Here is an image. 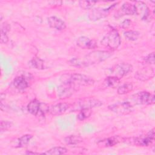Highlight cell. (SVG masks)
I'll list each match as a JSON object with an SVG mask.
<instances>
[{
    "label": "cell",
    "instance_id": "1",
    "mask_svg": "<svg viewBox=\"0 0 155 155\" xmlns=\"http://www.w3.org/2000/svg\"><path fill=\"white\" fill-rule=\"evenodd\" d=\"M111 55V52L108 51H93L84 56L82 59L73 58L71 59L69 64L78 67H87L103 62L108 59Z\"/></svg>",
    "mask_w": 155,
    "mask_h": 155
},
{
    "label": "cell",
    "instance_id": "2",
    "mask_svg": "<svg viewBox=\"0 0 155 155\" xmlns=\"http://www.w3.org/2000/svg\"><path fill=\"white\" fill-rule=\"evenodd\" d=\"M62 82H69L74 85L79 86H90L94 83V81L91 77L80 73H67L61 76Z\"/></svg>",
    "mask_w": 155,
    "mask_h": 155
},
{
    "label": "cell",
    "instance_id": "3",
    "mask_svg": "<svg viewBox=\"0 0 155 155\" xmlns=\"http://www.w3.org/2000/svg\"><path fill=\"white\" fill-rule=\"evenodd\" d=\"M101 42L104 47L114 50L120 45V37L116 30L111 29L103 37Z\"/></svg>",
    "mask_w": 155,
    "mask_h": 155
},
{
    "label": "cell",
    "instance_id": "4",
    "mask_svg": "<svg viewBox=\"0 0 155 155\" xmlns=\"http://www.w3.org/2000/svg\"><path fill=\"white\" fill-rule=\"evenodd\" d=\"M133 67L130 64L125 62L119 63L109 68L107 74V76H114L120 79L131 71Z\"/></svg>",
    "mask_w": 155,
    "mask_h": 155
},
{
    "label": "cell",
    "instance_id": "5",
    "mask_svg": "<svg viewBox=\"0 0 155 155\" xmlns=\"http://www.w3.org/2000/svg\"><path fill=\"white\" fill-rule=\"evenodd\" d=\"M131 99L137 105H151L155 102L154 95L148 91H140L134 94Z\"/></svg>",
    "mask_w": 155,
    "mask_h": 155
},
{
    "label": "cell",
    "instance_id": "6",
    "mask_svg": "<svg viewBox=\"0 0 155 155\" xmlns=\"http://www.w3.org/2000/svg\"><path fill=\"white\" fill-rule=\"evenodd\" d=\"M102 102L99 99L88 97L85 98L77 101L74 104V110H82V109H91L93 108L99 107L102 105Z\"/></svg>",
    "mask_w": 155,
    "mask_h": 155
},
{
    "label": "cell",
    "instance_id": "7",
    "mask_svg": "<svg viewBox=\"0 0 155 155\" xmlns=\"http://www.w3.org/2000/svg\"><path fill=\"white\" fill-rule=\"evenodd\" d=\"M108 108L110 111L117 114H128L133 111V106L127 101L111 104Z\"/></svg>",
    "mask_w": 155,
    "mask_h": 155
},
{
    "label": "cell",
    "instance_id": "8",
    "mask_svg": "<svg viewBox=\"0 0 155 155\" xmlns=\"http://www.w3.org/2000/svg\"><path fill=\"white\" fill-rule=\"evenodd\" d=\"M76 90V86L69 82H62L58 88V96L61 99L70 97Z\"/></svg>",
    "mask_w": 155,
    "mask_h": 155
},
{
    "label": "cell",
    "instance_id": "9",
    "mask_svg": "<svg viewBox=\"0 0 155 155\" xmlns=\"http://www.w3.org/2000/svg\"><path fill=\"white\" fill-rule=\"evenodd\" d=\"M154 140V129L149 131L146 135L140 136L134 138L132 140L135 145L143 147H148L151 145Z\"/></svg>",
    "mask_w": 155,
    "mask_h": 155
},
{
    "label": "cell",
    "instance_id": "10",
    "mask_svg": "<svg viewBox=\"0 0 155 155\" xmlns=\"http://www.w3.org/2000/svg\"><path fill=\"white\" fill-rule=\"evenodd\" d=\"M134 7L136 8V15H139L142 20L147 21L150 17V12L146 4L142 1H136Z\"/></svg>",
    "mask_w": 155,
    "mask_h": 155
},
{
    "label": "cell",
    "instance_id": "11",
    "mask_svg": "<svg viewBox=\"0 0 155 155\" xmlns=\"http://www.w3.org/2000/svg\"><path fill=\"white\" fill-rule=\"evenodd\" d=\"M42 104H41L38 100L34 99L29 102L27 105L28 111L35 116H39L44 114L47 111L43 110Z\"/></svg>",
    "mask_w": 155,
    "mask_h": 155
},
{
    "label": "cell",
    "instance_id": "12",
    "mask_svg": "<svg viewBox=\"0 0 155 155\" xmlns=\"http://www.w3.org/2000/svg\"><path fill=\"white\" fill-rule=\"evenodd\" d=\"M116 4H113L107 8H95L91 10L89 14V18L91 21H97L107 16L109 12L114 7Z\"/></svg>",
    "mask_w": 155,
    "mask_h": 155
},
{
    "label": "cell",
    "instance_id": "13",
    "mask_svg": "<svg viewBox=\"0 0 155 155\" xmlns=\"http://www.w3.org/2000/svg\"><path fill=\"white\" fill-rule=\"evenodd\" d=\"M77 45L82 49H93L97 47L96 42L87 36H80L76 41Z\"/></svg>",
    "mask_w": 155,
    "mask_h": 155
},
{
    "label": "cell",
    "instance_id": "14",
    "mask_svg": "<svg viewBox=\"0 0 155 155\" xmlns=\"http://www.w3.org/2000/svg\"><path fill=\"white\" fill-rule=\"evenodd\" d=\"M69 108V105L67 103H59L49 107L48 112L53 116L61 115L64 113Z\"/></svg>",
    "mask_w": 155,
    "mask_h": 155
},
{
    "label": "cell",
    "instance_id": "15",
    "mask_svg": "<svg viewBox=\"0 0 155 155\" xmlns=\"http://www.w3.org/2000/svg\"><path fill=\"white\" fill-rule=\"evenodd\" d=\"M48 24L57 30H62L65 28L66 24L64 21L56 16H50L47 19Z\"/></svg>",
    "mask_w": 155,
    "mask_h": 155
},
{
    "label": "cell",
    "instance_id": "16",
    "mask_svg": "<svg viewBox=\"0 0 155 155\" xmlns=\"http://www.w3.org/2000/svg\"><path fill=\"white\" fill-rule=\"evenodd\" d=\"M12 83L15 88L19 90H24L26 89L29 85L27 78L23 75L16 76L13 79Z\"/></svg>",
    "mask_w": 155,
    "mask_h": 155
},
{
    "label": "cell",
    "instance_id": "17",
    "mask_svg": "<svg viewBox=\"0 0 155 155\" xmlns=\"http://www.w3.org/2000/svg\"><path fill=\"white\" fill-rule=\"evenodd\" d=\"M120 142V139L117 136H113L111 137L107 138L104 140H100L97 144L103 147H113L117 145L118 143Z\"/></svg>",
    "mask_w": 155,
    "mask_h": 155
},
{
    "label": "cell",
    "instance_id": "18",
    "mask_svg": "<svg viewBox=\"0 0 155 155\" xmlns=\"http://www.w3.org/2000/svg\"><path fill=\"white\" fill-rule=\"evenodd\" d=\"M120 83V79L114 76H107L104 81V85L105 87L114 88L119 85Z\"/></svg>",
    "mask_w": 155,
    "mask_h": 155
},
{
    "label": "cell",
    "instance_id": "19",
    "mask_svg": "<svg viewBox=\"0 0 155 155\" xmlns=\"http://www.w3.org/2000/svg\"><path fill=\"white\" fill-rule=\"evenodd\" d=\"M120 10L124 15H136V8L134 4L129 2H125L122 4Z\"/></svg>",
    "mask_w": 155,
    "mask_h": 155
},
{
    "label": "cell",
    "instance_id": "20",
    "mask_svg": "<svg viewBox=\"0 0 155 155\" xmlns=\"http://www.w3.org/2000/svg\"><path fill=\"white\" fill-rule=\"evenodd\" d=\"M28 65L33 68L42 70L44 68V61L39 58H33L28 62Z\"/></svg>",
    "mask_w": 155,
    "mask_h": 155
},
{
    "label": "cell",
    "instance_id": "21",
    "mask_svg": "<svg viewBox=\"0 0 155 155\" xmlns=\"http://www.w3.org/2000/svg\"><path fill=\"white\" fill-rule=\"evenodd\" d=\"M133 85L131 83L125 82L117 88V92L119 94L123 95L133 90Z\"/></svg>",
    "mask_w": 155,
    "mask_h": 155
},
{
    "label": "cell",
    "instance_id": "22",
    "mask_svg": "<svg viewBox=\"0 0 155 155\" xmlns=\"http://www.w3.org/2000/svg\"><path fill=\"white\" fill-rule=\"evenodd\" d=\"M65 142L68 145H77L83 141V139L78 135H70L65 137Z\"/></svg>",
    "mask_w": 155,
    "mask_h": 155
},
{
    "label": "cell",
    "instance_id": "23",
    "mask_svg": "<svg viewBox=\"0 0 155 155\" xmlns=\"http://www.w3.org/2000/svg\"><path fill=\"white\" fill-rule=\"evenodd\" d=\"M67 153V149L64 147H55L51 148L49 150L46 152L43 153L42 154H49V155H59V154H64Z\"/></svg>",
    "mask_w": 155,
    "mask_h": 155
},
{
    "label": "cell",
    "instance_id": "24",
    "mask_svg": "<svg viewBox=\"0 0 155 155\" xmlns=\"http://www.w3.org/2000/svg\"><path fill=\"white\" fill-rule=\"evenodd\" d=\"M33 136L31 134H25L21 136L18 139V147H24L28 145L30 140L31 139Z\"/></svg>",
    "mask_w": 155,
    "mask_h": 155
},
{
    "label": "cell",
    "instance_id": "25",
    "mask_svg": "<svg viewBox=\"0 0 155 155\" xmlns=\"http://www.w3.org/2000/svg\"><path fill=\"white\" fill-rule=\"evenodd\" d=\"M92 113L91 109H82L81 110L77 115V119L79 120H84L89 117Z\"/></svg>",
    "mask_w": 155,
    "mask_h": 155
},
{
    "label": "cell",
    "instance_id": "26",
    "mask_svg": "<svg viewBox=\"0 0 155 155\" xmlns=\"http://www.w3.org/2000/svg\"><path fill=\"white\" fill-rule=\"evenodd\" d=\"M124 36L130 41H136L138 39L140 33L137 31H134V30H130V31H127L124 32Z\"/></svg>",
    "mask_w": 155,
    "mask_h": 155
},
{
    "label": "cell",
    "instance_id": "27",
    "mask_svg": "<svg viewBox=\"0 0 155 155\" xmlns=\"http://www.w3.org/2000/svg\"><path fill=\"white\" fill-rule=\"evenodd\" d=\"M79 5L81 8L85 10L91 9L96 3L94 1H81L79 2Z\"/></svg>",
    "mask_w": 155,
    "mask_h": 155
},
{
    "label": "cell",
    "instance_id": "28",
    "mask_svg": "<svg viewBox=\"0 0 155 155\" xmlns=\"http://www.w3.org/2000/svg\"><path fill=\"white\" fill-rule=\"evenodd\" d=\"M12 125V123L8 120H1V125H0V130L1 132L5 131L8 130Z\"/></svg>",
    "mask_w": 155,
    "mask_h": 155
},
{
    "label": "cell",
    "instance_id": "29",
    "mask_svg": "<svg viewBox=\"0 0 155 155\" xmlns=\"http://www.w3.org/2000/svg\"><path fill=\"white\" fill-rule=\"evenodd\" d=\"M10 25L6 22H4L1 25V33L7 34L10 31Z\"/></svg>",
    "mask_w": 155,
    "mask_h": 155
},
{
    "label": "cell",
    "instance_id": "30",
    "mask_svg": "<svg viewBox=\"0 0 155 155\" xmlns=\"http://www.w3.org/2000/svg\"><path fill=\"white\" fill-rule=\"evenodd\" d=\"M145 61L148 64H153L154 63V53L152 52L150 53L148 55H147L145 58Z\"/></svg>",
    "mask_w": 155,
    "mask_h": 155
},
{
    "label": "cell",
    "instance_id": "31",
    "mask_svg": "<svg viewBox=\"0 0 155 155\" xmlns=\"http://www.w3.org/2000/svg\"><path fill=\"white\" fill-rule=\"evenodd\" d=\"M131 21L129 19H126L125 20H124L122 24H121V27L124 28H127L131 24Z\"/></svg>",
    "mask_w": 155,
    "mask_h": 155
},
{
    "label": "cell",
    "instance_id": "32",
    "mask_svg": "<svg viewBox=\"0 0 155 155\" xmlns=\"http://www.w3.org/2000/svg\"><path fill=\"white\" fill-rule=\"evenodd\" d=\"M8 41V38L7 34L1 33V42L2 44H6Z\"/></svg>",
    "mask_w": 155,
    "mask_h": 155
}]
</instances>
